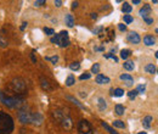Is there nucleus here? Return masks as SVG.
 I'll return each instance as SVG.
<instances>
[{"label":"nucleus","instance_id":"nucleus-1","mask_svg":"<svg viewBox=\"0 0 158 134\" xmlns=\"http://www.w3.org/2000/svg\"><path fill=\"white\" fill-rule=\"evenodd\" d=\"M13 129L15 122L12 117L4 111H0V134H11Z\"/></svg>","mask_w":158,"mask_h":134},{"label":"nucleus","instance_id":"nucleus-2","mask_svg":"<svg viewBox=\"0 0 158 134\" xmlns=\"http://www.w3.org/2000/svg\"><path fill=\"white\" fill-rule=\"evenodd\" d=\"M0 101L10 109H15L23 105V98H21V96H6L4 92H0Z\"/></svg>","mask_w":158,"mask_h":134},{"label":"nucleus","instance_id":"nucleus-3","mask_svg":"<svg viewBox=\"0 0 158 134\" xmlns=\"http://www.w3.org/2000/svg\"><path fill=\"white\" fill-rule=\"evenodd\" d=\"M51 43H56L57 45H60L61 48H66L70 45V38H68V32L66 31H61L58 34H55L51 38Z\"/></svg>","mask_w":158,"mask_h":134},{"label":"nucleus","instance_id":"nucleus-4","mask_svg":"<svg viewBox=\"0 0 158 134\" xmlns=\"http://www.w3.org/2000/svg\"><path fill=\"white\" fill-rule=\"evenodd\" d=\"M32 114L29 107H27L26 105H23L20 110H18V114H17V117H18V121L23 124H27V123H31V120H32Z\"/></svg>","mask_w":158,"mask_h":134},{"label":"nucleus","instance_id":"nucleus-5","mask_svg":"<svg viewBox=\"0 0 158 134\" xmlns=\"http://www.w3.org/2000/svg\"><path fill=\"white\" fill-rule=\"evenodd\" d=\"M78 134H94L93 127H91V124H90L89 121L81 120L78 123Z\"/></svg>","mask_w":158,"mask_h":134},{"label":"nucleus","instance_id":"nucleus-6","mask_svg":"<svg viewBox=\"0 0 158 134\" xmlns=\"http://www.w3.org/2000/svg\"><path fill=\"white\" fill-rule=\"evenodd\" d=\"M11 87H12L13 90L16 92V93H18V94L25 93V90H26V83H25V80L22 79V78L13 79L12 83H11Z\"/></svg>","mask_w":158,"mask_h":134},{"label":"nucleus","instance_id":"nucleus-7","mask_svg":"<svg viewBox=\"0 0 158 134\" xmlns=\"http://www.w3.org/2000/svg\"><path fill=\"white\" fill-rule=\"evenodd\" d=\"M58 122L61 123L62 128L66 129V130H71L73 128V121H72L71 116L67 115V114H63V116L61 117V120H60Z\"/></svg>","mask_w":158,"mask_h":134},{"label":"nucleus","instance_id":"nucleus-8","mask_svg":"<svg viewBox=\"0 0 158 134\" xmlns=\"http://www.w3.org/2000/svg\"><path fill=\"white\" fill-rule=\"evenodd\" d=\"M44 121V117L40 112H34L32 114V120H31V123H33L34 126H40Z\"/></svg>","mask_w":158,"mask_h":134},{"label":"nucleus","instance_id":"nucleus-9","mask_svg":"<svg viewBox=\"0 0 158 134\" xmlns=\"http://www.w3.org/2000/svg\"><path fill=\"white\" fill-rule=\"evenodd\" d=\"M126 38H128V42L131 43V44H139L141 42L140 35L136 32H129V33H128Z\"/></svg>","mask_w":158,"mask_h":134},{"label":"nucleus","instance_id":"nucleus-10","mask_svg":"<svg viewBox=\"0 0 158 134\" xmlns=\"http://www.w3.org/2000/svg\"><path fill=\"white\" fill-rule=\"evenodd\" d=\"M140 16L142 17V18H145V17H148V15L151 13V6H150L148 4H145L144 6L140 9Z\"/></svg>","mask_w":158,"mask_h":134},{"label":"nucleus","instance_id":"nucleus-11","mask_svg":"<svg viewBox=\"0 0 158 134\" xmlns=\"http://www.w3.org/2000/svg\"><path fill=\"white\" fill-rule=\"evenodd\" d=\"M95 80H96L97 84H107V83L111 82V79L108 77H106V76H103V74H97Z\"/></svg>","mask_w":158,"mask_h":134},{"label":"nucleus","instance_id":"nucleus-12","mask_svg":"<svg viewBox=\"0 0 158 134\" xmlns=\"http://www.w3.org/2000/svg\"><path fill=\"white\" fill-rule=\"evenodd\" d=\"M120 79H122L128 87H131L134 84V79L130 74H122V76H120Z\"/></svg>","mask_w":158,"mask_h":134},{"label":"nucleus","instance_id":"nucleus-13","mask_svg":"<svg viewBox=\"0 0 158 134\" xmlns=\"http://www.w3.org/2000/svg\"><path fill=\"white\" fill-rule=\"evenodd\" d=\"M152 122H153V117L152 116H146V117H144V120H142V126H144V128L148 129V128H151Z\"/></svg>","mask_w":158,"mask_h":134},{"label":"nucleus","instance_id":"nucleus-14","mask_svg":"<svg viewBox=\"0 0 158 134\" xmlns=\"http://www.w3.org/2000/svg\"><path fill=\"white\" fill-rule=\"evenodd\" d=\"M144 44L147 45V47H152V45L156 44V38L152 37V35H146L144 38Z\"/></svg>","mask_w":158,"mask_h":134},{"label":"nucleus","instance_id":"nucleus-15","mask_svg":"<svg viewBox=\"0 0 158 134\" xmlns=\"http://www.w3.org/2000/svg\"><path fill=\"white\" fill-rule=\"evenodd\" d=\"M65 22H66V25L68 26L70 28H72L74 26V17H73V15L67 13L66 17H65Z\"/></svg>","mask_w":158,"mask_h":134},{"label":"nucleus","instance_id":"nucleus-16","mask_svg":"<svg viewBox=\"0 0 158 134\" xmlns=\"http://www.w3.org/2000/svg\"><path fill=\"white\" fill-rule=\"evenodd\" d=\"M97 106H99V110L100 111H105L107 109V104H106V100L103 98H99L97 99Z\"/></svg>","mask_w":158,"mask_h":134},{"label":"nucleus","instance_id":"nucleus-17","mask_svg":"<svg viewBox=\"0 0 158 134\" xmlns=\"http://www.w3.org/2000/svg\"><path fill=\"white\" fill-rule=\"evenodd\" d=\"M111 95L112 96H123L124 95V90L120 88H117V89H111Z\"/></svg>","mask_w":158,"mask_h":134},{"label":"nucleus","instance_id":"nucleus-18","mask_svg":"<svg viewBox=\"0 0 158 134\" xmlns=\"http://www.w3.org/2000/svg\"><path fill=\"white\" fill-rule=\"evenodd\" d=\"M145 71H146L147 73H150V74H154L157 70H156V66H154L153 63H148V65L145 66Z\"/></svg>","mask_w":158,"mask_h":134},{"label":"nucleus","instance_id":"nucleus-19","mask_svg":"<svg viewBox=\"0 0 158 134\" xmlns=\"http://www.w3.org/2000/svg\"><path fill=\"white\" fill-rule=\"evenodd\" d=\"M40 80H41V87H43V89L44 90H51V85H50V83H49V80L48 79H45V78H40Z\"/></svg>","mask_w":158,"mask_h":134},{"label":"nucleus","instance_id":"nucleus-20","mask_svg":"<svg viewBox=\"0 0 158 134\" xmlns=\"http://www.w3.org/2000/svg\"><path fill=\"white\" fill-rule=\"evenodd\" d=\"M123 67H124L126 71H133V70L135 68V65H134L133 61H129V60H128V61H125V62L123 63Z\"/></svg>","mask_w":158,"mask_h":134},{"label":"nucleus","instance_id":"nucleus-21","mask_svg":"<svg viewBox=\"0 0 158 134\" xmlns=\"http://www.w3.org/2000/svg\"><path fill=\"white\" fill-rule=\"evenodd\" d=\"M131 55V51L129 49H123V50H120V57L123 59V60H126L128 57H129Z\"/></svg>","mask_w":158,"mask_h":134},{"label":"nucleus","instance_id":"nucleus-22","mask_svg":"<svg viewBox=\"0 0 158 134\" xmlns=\"http://www.w3.org/2000/svg\"><path fill=\"white\" fill-rule=\"evenodd\" d=\"M116 114L118 115V116H122V115H124V111H125V107L123 106V105H120V104H118V105H116Z\"/></svg>","mask_w":158,"mask_h":134},{"label":"nucleus","instance_id":"nucleus-23","mask_svg":"<svg viewBox=\"0 0 158 134\" xmlns=\"http://www.w3.org/2000/svg\"><path fill=\"white\" fill-rule=\"evenodd\" d=\"M67 99L71 100V101L74 104V105H77L78 107H80V109H83V110H86V107H85V106H83V105H81V104H80L78 100H76V99L73 98V96H70V95H68V96H67Z\"/></svg>","mask_w":158,"mask_h":134},{"label":"nucleus","instance_id":"nucleus-24","mask_svg":"<svg viewBox=\"0 0 158 134\" xmlns=\"http://www.w3.org/2000/svg\"><path fill=\"white\" fill-rule=\"evenodd\" d=\"M101 124H102V127H103L105 129H106V130H107L110 134H118V133H117V132H116L113 128H112V127H110V126H108L106 122H101Z\"/></svg>","mask_w":158,"mask_h":134},{"label":"nucleus","instance_id":"nucleus-25","mask_svg":"<svg viewBox=\"0 0 158 134\" xmlns=\"http://www.w3.org/2000/svg\"><path fill=\"white\" fill-rule=\"evenodd\" d=\"M131 10H133L131 5H130L129 3H124L123 7H122V11H123L124 13H129V12H131Z\"/></svg>","mask_w":158,"mask_h":134},{"label":"nucleus","instance_id":"nucleus-26","mask_svg":"<svg viewBox=\"0 0 158 134\" xmlns=\"http://www.w3.org/2000/svg\"><path fill=\"white\" fill-rule=\"evenodd\" d=\"M113 127L123 129V128H125V124H124V122H123V121H120V120H116V121L113 122Z\"/></svg>","mask_w":158,"mask_h":134},{"label":"nucleus","instance_id":"nucleus-27","mask_svg":"<svg viewBox=\"0 0 158 134\" xmlns=\"http://www.w3.org/2000/svg\"><path fill=\"white\" fill-rule=\"evenodd\" d=\"M74 83H76V79H74L73 76H68V78L66 79V85L67 87H72Z\"/></svg>","mask_w":158,"mask_h":134},{"label":"nucleus","instance_id":"nucleus-28","mask_svg":"<svg viewBox=\"0 0 158 134\" xmlns=\"http://www.w3.org/2000/svg\"><path fill=\"white\" fill-rule=\"evenodd\" d=\"M45 60L46 61H51L52 63H56L58 61V56L55 55V56H45Z\"/></svg>","mask_w":158,"mask_h":134},{"label":"nucleus","instance_id":"nucleus-29","mask_svg":"<svg viewBox=\"0 0 158 134\" xmlns=\"http://www.w3.org/2000/svg\"><path fill=\"white\" fill-rule=\"evenodd\" d=\"M70 68H71L72 71H78V70L80 68V63H79V62H72V63L70 65Z\"/></svg>","mask_w":158,"mask_h":134},{"label":"nucleus","instance_id":"nucleus-30","mask_svg":"<svg viewBox=\"0 0 158 134\" xmlns=\"http://www.w3.org/2000/svg\"><path fill=\"white\" fill-rule=\"evenodd\" d=\"M135 90H136L138 92V94H144L145 92H146V87L144 85V84H140L136 89H135Z\"/></svg>","mask_w":158,"mask_h":134},{"label":"nucleus","instance_id":"nucleus-31","mask_svg":"<svg viewBox=\"0 0 158 134\" xmlns=\"http://www.w3.org/2000/svg\"><path fill=\"white\" fill-rule=\"evenodd\" d=\"M128 96H129V99H130V100H134V99L138 96V92L135 90V89H134V90H130L129 93H128Z\"/></svg>","mask_w":158,"mask_h":134},{"label":"nucleus","instance_id":"nucleus-32","mask_svg":"<svg viewBox=\"0 0 158 134\" xmlns=\"http://www.w3.org/2000/svg\"><path fill=\"white\" fill-rule=\"evenodd\" d=\"M0 47H1V48H6L7 47V40L4 38L1 34H0Z\"/></svg>","mask_w":158,"mask_h":134},{"label":"nucleus","instance_id":"nucleus-33","mask_svg":"<svg viewBox=\"0 0 158 134\" xmlns=\"http://www.w3.org/2000/svg\"><path fill=\"white\" fill-rule=\"evenodd\" d=\"M134 21V18H133V16H130V15H124V22L126 25H129V23H131V22Z\"/></svg>","mask_w":158,"mask_h":134},{"label":"nucleus","instance_id":"nucleus-34","mask_svg":"<svg viewBox=\"0 0 158 134\" xmlns=\"http://www.w3.org/2000/svg\"><path fill=\"white\" fill-rule=\"evenodd\" d=\"M99 71H100V65H99V63L93 65V67H91V72H93V73H99Z\"/></svg>","mask_w":158,"mask_h":134},{"label":"nucleus","instance_id":"nucleus-35","mask_svg":"<svg viewBox=\"0 0 158 134\" xmlns=\"http://www.w3.org/2000/svg\"><path fill=\"white\" fill-rule=\"evenodd\" d=\"M44 32L46 33L48 35H52V34H55V31L52 28H48V27H45L44 28Z\"/></svg>","mask_w":158,"mask_h":134},{"label":"nucleus","instance_id":"nucleus-36","mask_svg":"<svg viewBox=\"0 0 158 134\" xmlns=\"http://www.w3.org/2000/svg\"><path fill=\"white\" fill-rule=\"evenodd\" d=\"M103 57H106V59H112V60H114L116 62L118 61V57H116L113 54H103Z\"/></svg>","mask_w":158,"mask_h":134},{"label":"nucleus","instance_id":"nucleus-37","mask_svg":"<svg viewBox=\"0 0 158 134\" xmlns=\"http://www.w3.org/2000/svg\"><path fill=\"white\" fill-rule=\"evenodd\" d=\"M90 77H91V74L90 73H84V74H81V76L79 77L80 80H84V79H90Z\"/></svg>","mask_w":158,"mask_h":134},{"label":"nucleus","instance_id":"nucleus-38","mask_svg":"<svg viewBox=\"0 0 158 134\" xmlns=\"http://www.w3.org/2000/svg\"><path fill=\"white\" fill-rule=\"evenodd\" d=\"M44 4H45V0H38V1H34V6H35V7L43 6Z\"/></svg>","mask_w":158,"mask_h":134},{"label":"nucleus","instance_id":"nucleus-39","mask_svg":"<svg viewBox=\"0 0 158 134\" xmlns=\"http://www.w3.org/2000/svg\"><path fill=\"white\" fill-rule=\"evenodd\" d=\"M118 28H119V31H122V32H125L126 31V26L123 25V23H119L118 25Z\"/></svg>","mask_w":158,"mask_h":134},{"label":"nucleus","instance_id":"nucleus-40","mask_svg":"<svg viewBox=\"0 0 158 134\" xmlns=\"http://www.w3.org/2000/svg\"><path fill=\"white\" fill-rule=\"evenodd\" d=\"M144 21L146 22L147 25H152V23H153V18H150V17H145Z\"/></svg>","mask_w":158,"mask_h":134},{"label":"nucleus","instance_id":"nucleus-41","mask_svg":"<svg viewBox=\"0 0 158 134\" xmlns=\"http://www.w3.org/2000/svg\"><path fill=\"white\" fill-rule=\"evenodd\" d=\"M54 4H55V6H57V7H61V6H62V1H61V0H55Z\"/></svg>","mask_w":158,"mask_h":134},{"label":"nucleus","instance_id":"nucleus-42","mask_svg":"<svg viewBox=\"0 0 158 134\" xmlns=\"http://www.w3.org/2000/svg\"><path fill=\"white\" fill-rule=\"evenodd\" d=\"M76 7H78V1H73V4H72V9H76Z\"/></svg>","mask_w":158,"mask_h":134},{"label":"nucleus","instance_id":"nucleus-43","mask_svg":"<svg viewBox=\"0 0 158 134\" xmlns=\"http://www.w3.org/2000/svg\"><path fill=\"white\" fill-rule=\"evenodd\" d=\"M28 23H27V22H23V23H22V26H21V29H22V31H23V29L26 28V26H27Z\"/></svg>","mask_w":158,"mask_h":134},{"label":"nucleus","instance_id":"nucleus-44","mask_svg":"<svg viewBox=\"0 0 158 134\" xmlns=\"http://www.w3.org/2000/svg\"><path fill=\"white\" fill-rule=\"evenodd\" d=\"M100 31H102V27H100V28H97V29H95V31H94V33H96V34H97V33H99Z\"/></svg>","mask_w":158,"mask_h":134},{"label":"nucleus","instance_id":"nucleus-45","mask_svg":"<svg viewBox=\"0 0 158 134\" xmlns=\"http://www.w3.org/2000/svg\"><path fill=\"white\" fill-rule=\"evenodd\" d=\"M141 1L140 0H133V4H135V5H138V4H140Z\"/></svg>","mask_w":158,"mask_h":134},{"label":"nucleus","instance_id":"nucleus-46","mask_svg":"<svg viewBox=\"0 0 158 134\" xmlns=\"http://www.w3.org/2000/svg\"><path fill=\"white\" fill-rule=\"evenodd\" d=\"M32 60H33V62H37V59L34 57V53H32Z\"/></svg>","mask_w":158,"mask_h":134},{"label":"nucleus","instance_id":"nucleus-47","mask_svg":"<svg viewBox=\"0 0 158 134\" xmlns=\"http://www.w3.org/2000/svg\"><path fill=\"white\" fill-rule=\"evenodd\" d=\"M91 17H93V18H96V17H97L96 13H91Z\"/></svg>","mask_w":158,"mask_h":134},{"label":"nucleus","instance_id":"nucleus-48","mask_svg":"<svg viewBox=\"0 0 158 134\" xmlns=\"http://www.w3.org/2000/svg\"><path fill=\"white\" fill-rule=\"evenodd\" d=\"M138 134H147L146 132H140V133H138Z\"/></svg>","mask_w":158,"mask_h":134}]
</instances>
